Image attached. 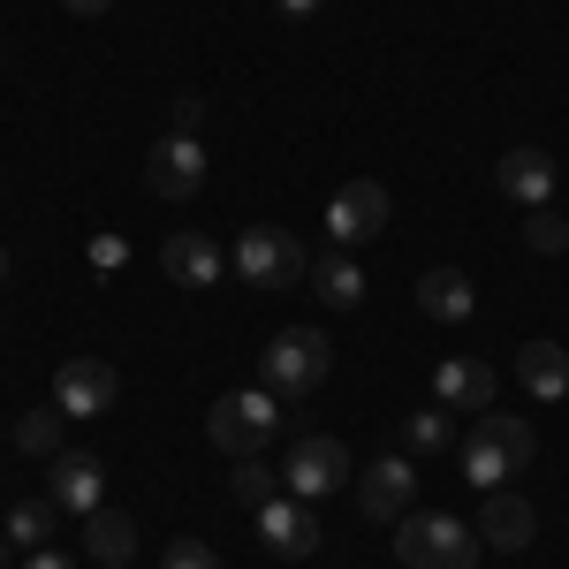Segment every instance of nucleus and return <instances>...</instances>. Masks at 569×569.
<instances>
[{
	"mask_svg": "<svg viewBox=\"0 0 569 569\" xmlns=\"http://www.w3.org/2000/svg\"><path fill=\"white\" fill-rule=\"evenodd\" d=\"M501 198H517V206H555V160L539 152V144H517V152H501Z\"/></svg>",
	"mask_w": 569,
	"mask_h": 569,
	"instance_id": "nucleus-14",
	"label": "nucleus"
},
{
	"mask_svg": "<svg viewBox=\"0 0 569 569\" xmlns=\"http://www.w3.org/2000/svg\"><path fill=\"white\" fill-rule=\"evenodd\" d=\"M479 525L448 517V509H410L395 525V562L402 569H479Z\"/></svg>",
	"mask_w": 569,
	"mask_h": 569,
	"instance_id": "nucleus-1",
	"label": "nucleus"
},
{
	"mask_svg": "<svg viewBox=\"0 0 569 569\" xmlns=\"http://www.w3.org/2000/svg\"><path fill=\"white\" fill-rule=\"evenodd\" d=\"M266 388L281 395V402H305V395L327 388V372H335V350H327V335L319 327H281L273 342H266Z\"/></svg>",
	"mask_w": 569,
	"mask_h": 569,
	"instance_id": "nucleus-3",
	"label": "nucleus"
},
{
	"mask_svg": "<svg viewBox=\"0 0 569 569\" xmlns=\"http://www.w3.org/2000/svg\"><path fill=\"white\" fill-rule=\"evenodd\" d=\"M342 479H350V448H342L335 433H297V440H289V456H281V486H289L297 501H327Z\"/></svg>",
	"mask_w": 569,
	"mask_h": 569,
	"instance_id": "nucleus-5",
	"label": "nucleus"
},
{
	"mask_svg": "<svg viewBox=\"0 0 569 569\" xmlns=\"http://www.w3.org/2000/svg\"><path fill=\"white\" fill-rule=\"evenodd\" d=\"M311 297H327V311H357L365 305V266L342 259V251H327V259L311 266Z\"/></svg>",
	"mask_w": 569,
	"mask_h": 569,
	"instance_id": "nucleus-19",
	"label": "nucleus"
},
{
	"mask_svg": "<svg viewBox=\"0 0 569 569\" xmlns=\"http://www.w3.org/2000/svg\"><path fill=\"white\" fill-rule=\"evenodd\" d=\"M0 281H8V243H0Z\"/></svg>",
	"mask_w": 569,
	"mask_h": 569,
	"instance_id": "nucleus-32",
	"label": "nucleus"
},
{
	"mask_svg": "<svg viewBox=\"0 0 569 569\" xmlns=\"http://www.w3.org/2000/svg\"><path fill=\"white\" fill-rule=\"evenodd\" d=\"M84 562L99 569H130L137 562V525L122 509H91L84 517Z\"/></svg>",
	"mask_w": 569,
	"mask_h": 569,
	"instance_id": "nucleus-16",
	"label": "nucleus"
},
{
	"mask_svg": "<svg viewBox=\"0 0 569 569\" xmlns=\"http://www.w3.org/2000/svg\"><path fill=\"white\" fill-rule=\"evenodd\" d=\"M114 395H122V372H114L107 357H69V365H53V402H61L69 418H107Z\"/></svg>",
	"mask_w": 569,
	"mask_h": 569,
	"instance_id": "nucleus-9",
	"label": "nucleus"
},
{
	"mask_svg": "<svg viewBox=\"0 0 569 569\" xmlns=\"http://www.w3.org/2000/svg\"><path fill=\"white\" fill-rule=\"evenodd\" d=\"M144 190L152 198H168V206H182V198H198L206 190V137H160L152 152H144Z\"/></svg>",
	"mask_w": 569,
	"mask_h": 569,
	"instance_id": "nucleus-7",
	"label": "nucleus"
},
{
	"mask_svg": "<svg viewBox=\"0 0 569 569\" xmlns=\"http://www.w3.org/2000/svg\"><path fill=\"white\" fill-rule=\"evenodd\" d=\"M479 433L493 440V448H501V456H509L517 471H525L531 456H539V433H531V426L517 418V410H479Z\"/></svg>",
	"mask_w": 569,
	"mask_h": 569,
	"instance_id": "nucleus-20",
	"label": "nucleus"
},
{
	"mask_svg": "<svg viewBox=\"0 0 569 569\" xmlns=\"http://www.w3.org/2000/svg\"><path fill=\"white\" fill-rule=\"evenodd\" d=\"M479 539L493 547V555H525L531 539H539V517H531L525 493H509V486H493L479 509Z\"/></svg>",
	"mask_w": 569,
	"mask_h": 569,
	"instance_id": "nucleus-12",
	"label": "nucleus"
},
{
	"mask_svg": "<svg viewBox=\"0 0 569 569\" xmlns=\"http://www.w3.org/2000/svg\"><path fill=\"white\" fill-rule=\"evenodd\" d=\"M61 426H69V410H61V402H46V410H23V418H16V448L53 463V456H61Z\"/></svg>",
	"mask_w": 569,
	"mask_h": 569,
	"instance_id": "nucleus-21",
	"label": "nucleus"
},
{
	"mask_svg": "<svg viewBox=\"0 0 569 569\" xmlns=\"http://www.w3.org/2000/svg\"><path fill=\"white\" fill-rule=\"evenodd\" d=\"M471 305H479V297H471V273H456V266L418 273V311H426V319H448V327H456V319H471Z\"/></svg>",
	"mask_w": 569,
	"mask_h": 569,
	"instance_id": "nucleus-18",
	"label": "nucleus"
},
{
	"mask_svg": "<svg viewBox=\"0 0 569 569\" xmlns=\"http://www.w3.org/2000/svg\"><path fill=\"white\" fill-rule=\"evenodd\" d=\"M53 517H61L53 501H16V509H8V525H0V539H8V547H23V555H39L46 539H53Z\"/></svg>",
	"mask_w": 569,
	"mask_h": 569,
	"instance_id": "nucleus-22",
	"label": "nucleus"
},
{
	"mask_svg": "<svg viewBox=\"0 0 569 569\" xmlns=\"http://www.w3.org/2000/svg\"><path fill=\"white\" fill-rule=\"evenodd\" d=\"M357 509L372 525H402L418 509V456H380L372 471H357Z\"/></svg>",
	"mask_w": 569,
	"mask_h": 569,
	"instance_id": "nucleus-8",
	"label": "nucleus"
},
{
	"mask_svg": "<svg viewBox=\"0 0 569 569\" xmlns=\"http://www.w3.org/2000/svg\"><path fill=\"white\" fill-rule=\"evenodd\" d=\"M99 486H107V463H99L91 448H61V456L46 463V501H53L61 517H91V509H107Z\"/></svg>",
	"mask_w": 569,
	"mask_h": 569,
	"instance_id": "nucleus-10",
	"label": "nucleus"
},
{
	"mask_svg": "<svg viewBox=\"0 0 569 569\" xmlns=\"http://www.w3.org/2000/svg\"><path fill=\"white\" fill-rule=\"evenodd\" d=\"M168 130H176V137H198V130H206V99H198V91H182V99H176Z\"/></svg>",
	"mask_w": 569,
	"mask_h": 569,
	"instance_id": "nucleus-28",
	"label": "nucleus"
},
{
	"mask_svg": "<svg viewBox=\"0 0 569 569\" xmlns=\"http://www.w3.org/2000/svg\"><path fill=\"white\" fill-rule=\"evenodd\" d=\"M23 569H84V562H77V555H53V547H39V555H31Z\"/></svg>",
	"mask_w": 569,
	"mask_h": 569,
	"instance_id": "nucleus-29",
	"label": "nucleus"
},
{
	"mask_svg": "<svg viewBox=\"0 0 569 569\" xmlns=\"http://www.w3.org/2000/svg\"><path fill=\"white\" fill-rule=\"evenodd\" d=\"M493 388H501V380H493L486 357H448V365L433 372V395L448 402V410H493Z\"/></svg>",
	"mask_w": 569,
	"mask_h": 569,
	"instance_id": "nucleus-15",
	"label": "nucleus"
},
{
	"mask_svg": "<svg viewBox=\"0 0 569 569\" xmlns=\"http://www.w3.org/2000/svg\"><path fill=\"white\" fill-rule=\"evenodd\" d=\"M525 243L539 251V259H562V251H569V220L555 213V206H531V220H525Z\"/></svg>",
	"mask_w": 569,
	"mask_h": 569,
	"instance_id": "nucleus-26",
	"label": "nucleus"
},
{
	"mask_svg": "<svg viewBox=\"0 0 569 569\" xmlns=\"http://www.w3.org/2000/svg\"><path fill=\"white\" fill-rule=\"evenodd\" d=\"M273 8H281L289 23H311V16H319V0H273Z\"/></svg>",
	"mask_w": 569,
	"mask_h": 569,
	"instance_id": "nucleus-30",
	"label": "nucleus"
},
{
	"mask_svg": "<svg viewBox=\"0 0 569 569\" xmlns=\"http://www.w3.org/2000/svg\"><path fill=\"white\" fill-rule=\"evenodd\" d=\"M402 440H410V456H448V402H440V410H410V418H402Z\"/></svg>",
	"mask_w": 569,
	"mask_h": 569,
	"instance_id": "nucleus-25",
	"label": "nucleus"
},
{
	"mask_svg": "<svg viewBox=\"0 0 569 569\" xmlns=\"http://www.w3.org/2000/svg\"><path fill=\"white\" fill-rule=\"evenodd\" d=\"M509 471H517V463H509V456H501V448H493L486 433H471V440H463V479L479 486V493H493V486H509Z\"/></svg>",
	"mask_w": 569,
	"mask_h": 569,
	"instance_id": "nucleus-24",
	"label": "nucleus"
},
{
	"mask_svg": "<svg viewBox=\"0 0 569 569\" xmlns=\"http://www.w3.org/2000/svg\"><path fill=\"white\" fill-rule=\"evenodd\" d=\"M281 418L289 410H281L273 388H236L206 410V440H213L220 456H266V440L281 433Z\"/></svg>",
	"mask_w": 569,
	"mask_h": 569,
	"instance_id": "nucleus-2",
	"label": "nucleus"
},
{
	"mask_svg": "<svg viewBox=\"0 0 569 569\" xmlns=\"http://www.w3.org/2000/svg\"><path fill=\"white\" fill-rule=\"evenodd\" d=\"M236 273H243L251 289H297V281L311 273V259H305V243H297L289 228L259 220V228L236 236Z\"/></svg>",
	"mask_w": 569,
	"mask_h": 569,
	"instance_id": "nucleus-4",
	"label": "nucleus"
},
{
	"mask_svg": "<svg viewBox=\"0 0 569 569\" xmlns=\"http://www.w3.org/2000/svg\"><path fill=\"white\" fill-rule=\"evenodd\" d=\"M61 8H69V16H107L114 0H61Z\"/></svg>",
	"mask_w": 569,
	"mask_h": 569,
	"instance_id": "nucleus-31",
	"label": "nucleus"
},
{
	"mask_svg": "<svg viewBox=\"0 0 569 569\" xmlns=\"http://www.w3.org/2000/svg\"><path fill=\"white\" fill-rule=\"evenodd\" d=\"M220 266H228V259H220V243H213V236H198V228H182V236L160 243V273H168L176 289H213Z\"/></svg>",
	"mask_w": 569,
	"mask_h": 569,
	"instance_id": "nucleus-13",
	"label": "nucleus"
},
{
	"mask_svg": "<svg viewBox=\"0 0 569 569\" xmlns=\"http://www.w3.org/2000/svg\"><path fill=\"white\" fill-rule=\"evenodd\" d=\"M160 569H220V555L206 547V539H168V555H160Z\"/></svg>",
	"mask_w": 569,
	"mask_h": 569,
	"instance_id": "nucleus-27",
	"label": "nucleus"
},
{
	"mask_svg": "<svg viewBox=\"0 0 569 569\" xmlns=\"http://www.w3.org/2000/svg\"><path fill=\"white\" fill-rule=\"evenodd\" d=\"M388 220H395L388 182L357 176V182H342V190H335V206H327V243H342V251H357V243L388 236Z\"/></svg>",
	"mask_w": 569,
	"mask_h": 569,
	"instance_id": "nucleus-6",
	"label": "nucleus"
},
{
	"mask_svg": "<svg viewBox=\"0 0 569 569\" xmlns=\"http://www.w3.org/2000/svg\"><path fill=\"white\" fill-rule=\"evenodd\" d=\"M228 493H236L243 509H266V501L281 493V471H266V456H236V471H228Z\"/></svg>",
	"mask_w": 569,
	"mask_h": 569,
	"instance_id": "nucleus-23",
	"label": "nucleus"
},
{
	"mask_svg": "<svg viewBox=\"0 0 569 569\" xmlns=\"http://www.w3.org/2000/svg\"><path fill=\"white\" fill-rule=\"evenodd\" d=\"M259 539H266V555L305 562V555H319V509L297 501V493H273V501L259 509Z\"/></svg>",
	"mask_w": 569,
	"mask_h": 569,
	"instance_id": "nucleus-11",
	"label": "nucleus"
},
{
	"mask_svg": "<svg viewBox=\"0 0 569 569\" xmlns=\"http://www.w3.org/2000/svg\"><path fill=\"white\" fill-rule=\"evenodd\" d=\"M0 569H8V539H0Z\"/></svg>",
	"mask_w": 569,
	"mask_h": 569,
	"instance_id": "nucleus-33",
	"label": "nucleus"
},
{
	"mask_svg": "<svg viewBox=\"0 0 569 569\" xmlns=\"http://www.w3.org/2000/svg\"><path fill=\"white\" fill-rule=\"evenodd\" d=\"M517 380H525V395H539V402H562L569 395V350L562 342H525V350H517Z\"/></svg>",
	"mask_w": 569,
	"mask_h": 569,
	"instance_id": "nucleus-17",
	"label": "nucleus"
}]
</instances>
